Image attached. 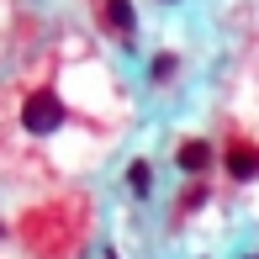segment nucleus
I'll use <instances>...</instances> for the list:
<instances>
[{"mask_svg":"<svg viewBox=\"0 0 259 259\" xmlns=\"http://www.w3.org/2000/svg\"><path fill=\"white\" fill-rule=\"evenodd\" d=\"M169 69H175V53H159V64H154V79H169Z\"/></svg>","mask_w":259,"mask_h":259,"instance_id":"obj_6","label":"nucleus"},{"mask_svg":"<svg viewBox=\"0 0 259 259\" xmlns=\"http://www.w3.org/2000/svg\"><path fill=\"white\" fill-rule=\"evenodd\" d=\"M175 159H180V169H185V175H201L206 164H211V148L201 143V138H191V143H180V154H175Z\"/></svg>","mask_w":259,"mask_h":259,"instance_id":"obj_3","label":"nucleus"},{"mask_svg":"<svg viewBox=\"0 0 259 259\" xmlns=\"http://www.w3.org/2000/svg\"><path fill=\"white\" fill-rule=\"evenodd\" d=\"M148 180H154V169H148V164H143V159H138V164H133V169H127V185H133V191H138V196H148Z\"/></svg>","mask_w":259,"mask_h":259,"instance_id":"obj_5","label":"nucleus"},{"mask_svg":"<svg viewBox=\"0 0 259 259\" xmlns=\"http://www.w3.org/2000/svg\"><path fill=\"white\" fill-rule=\"evenodd\" d=\"M228 175H233V180H254V175H259V148L233 143L228 148Z\"/></svg>","mask_w":259,"mask_h":259,"instance_id":"obj_2","label":"nucleus"},{"mask_svg":"<svg viewBox=\"0 0 259 259\" xmlns=\"http://www.w3.org/2000/svg\"><path fill=\"white\" fill-rule=\"evenodd\" d=\"M106 21H111V32L133 37V6H127V0H106Z\"/></svg>","mask_w":259,"mask_h":259,"instance_id":"obj_4","label":"nucleus"},{"mask_svg":"<svg viewBox=\"0 0 259 259\" xmlns=\"http://www.w3.org/2000/svg\"><path fill=\"white\" fill-rule=\"evenodd\" d=\"M21 127H27V133H58V127H64V101L53 96V90H32L27 96V106H21Z\"/></svg>","mask_w":259,"mask_h":259,"instance_id":"obj_1","label":"nucleus"}]
</instances>
